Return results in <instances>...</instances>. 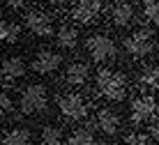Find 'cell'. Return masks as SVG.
<instances>
[{
    "mask_svg": "<svg viewBox=\"0 0 159 145\" xmlns=\"http://www.w3.org/2000/svg\"><path fill=\"white\" fill-rule=\"evenodd\" d=\"M46 106H48L46 85H42V83H30L28 88H23V92H21V97H19V108H21L23 115L42 113Z\"/></svg>",
    "mask_w": 159,
    "mask_h": 145,
    "instance_id": "obj_1",
    "label": "cell"
},
{
    "mask_svg": "<svg viewBox=\"0 0 159 145\" xmlns=\"http://www.w3.org/2000/svg\"><path fill=\"white\" fill-rule=\"evenodd\" d=\"M97 88H99V92L104 97L113 99V102H120L127 94V79L122 74H118V71H111L104 67L97 74Z\"/></svg>",
    "mask_w": 159,
    "mask_h": 145,
    "instance_id": "obj_2",
    "label": "cell"
},
{
    "mask_svg": "<svg viewBox=\"0 0 159 145\" xmlns=\"http://www.w3.org/2000/svg\"><path fill=\"white\" fill-rule=\"evenodd\" d=\"M122 46L131 58H145V55L152 53V48H155V35H152V30L145 28V25L136 28L131 35L125 37Z\"/></svg>",
    "mask_w": 159,
    "mask_h": 145,
    "instance_id": "obj_3",
    "label": "cell"
},
{
    "mask_svg": "<svg viewBox=\"0 0 159 145\" xmlns=\"http://www.w3.org/2000/svg\"><path fill=\"white\" fill-rule=\"evenodd\" d=\"M58 108H60V115L67 120H85L88 118V99L79 92H65L58 97Z\"/></svg>",
    "mask_w": 159,
    "mask_h": 145,
    "instance_id": "obj_4",
    "label": "cell"
},
{
    "mask_svg": "<svg viewBox=\"0 0 159 145\" xmlns=\"http://www.w3.org/2000/svg\"><path fill=\"white\" fill-rule=\"evenodd\" d=\"M85 48H88V53L92 55V60H97V62H108V60H113L118 55L116 42H113L111 37H106V35H92V37H88Z\"/></svg>",
    "mask_w": 159,
    "mask_h": 145,
    "instance_id": "obj_5",
    "label": "cell"
},
{
    "mask_svg": "<svg viewBox=\"0 0 159 145\" xmlns=\"http://www.w3.org/2000/svg\"><path fill=\"white\" fill-rule=\"evenodd\" d=\"M25 25L37 37H51L53 35V19L39 7H30L25 12Z\"/></svg>",
    "mask_w": 159,
    "mask_h": 145,
    "instance_id": "obj_6",
    "label": "cell"
},
{
    "mask_svg": "<svg viewBox=\"0 0 159 145\" xmlns=\"http://www.w3.org/2000/svg\"><path fill=\"white\" fill-rule=\"evenodd\" d=\"M157 111H159V104L155 97L150 94H141L131 102V120L134 122H150V120H157Z\"/></svg>",
    "mask_w": 159,
    "mask_h": 145,
    "instance_id": "obj_7",
    "label": "cell"
},
{
    "mask_svg": "<svg viewBox=\"0 0 159 145\" xmlns=\"http://www.w3.org/2000/svg\"><path fill=\"white\" fill-rule=\"evenodd\" d=\"M104 12V2H99V0H88V2H76L72 7V19L76 21V23H92V21H97Z\"/></svg>",
    "mask_w": 159,
    "mask_h": 145,
    "instance_id": "obj_8",
    "label": "cell"
},
{
    "mask_svg": "<svg viewBox=\"0 0 159 145\" xmlns=\"http://www.w3.org/2000/svg\"><path fill=\"white\" fill-rule=\"evenodd\" d=\"M60 65H62V55L51 51V48H42V51H37V55L32 58V71L44 74V76L53 74Z\"/></svg>",
    "mask_w": 159,
    "mask_h": 145,
    "instance_id": "obj_9",
    "label": "cell"
},
{
    "mask_svg": "<svg viewBox=\"0 0 159 145\" xmlns=\"http://www.w3.org/2000/svg\"><path fill=\"white\" fill-rule=\"evenodd\" d=\"M88 74H90V69H88V65L83 60H74V62L67 65V69H65V74H62V81L67 83V85L79 88L88 81Z\"/></svg>",
    "mask_w": 159,
    "mask_h": 145,
    "instance_id": "obj_10",
    "label": "cell"
},
{
    "mask_svg": "<svg viewBox=\"0 0 159 145\" xmlns=\"http://www.w3.org/2000/svg\"><path fill=\"white\" fill-rule=\"evenodd\" d=\"M25 74V62L19 58V55H12V58H5L2 65H0V79L2 81H16Z\"/></svg>",
    "mask_w": 159,
    "mask_h": 145,
    "instance_id": "obj_11",
    "label": "cell"
},
{
    "mask_svg": "<svg viewBox=\"0 0 159 145\" xmlns=\"http://www.w3.org/2000/svg\"><path fill=\"white\" fill-rule=\"evenodd\" d=\"M95 122H97V127H99L106 136H113V134L118 131V127H120L118 113H116V111H111V108H99V111H97V115H95Z\"/></svg>",
    "mask_w": 159,
    "mask_h": 145,
    "instance_id": "obj_12",
    "label": "cell"
},
{
    "mask_svg": "<svg viewBox=\"0 0 159 145\" xmlns=\"http://www.w3.org/2000/svg\"><path fill=\"white\" fill-rule=\"evenodd\" d=\"M134 5H129V2H116L111 7V23L113 25H118V28H125V25H129L131 21H134Z\"/></svg>",
    "mask_w": 159,
    "mask_h": 145,
    "instance_id": "obj_13",
    "label": "cell"
},
{
    "mask_svg": "<svg viewBox=\"0 0 159 145\" xmlns=\"http://www.w3.org/2000/svg\"><path fill=\"white\" fill-rule=\"evenodd\" d=\"M0 145H32V134L25 127H14L2 136Z\"/></svg>",
    "mask_w": 159,
    "mask_h": 145,
    "instance_id": "obj_14",
    "label": "cell"
},
{
    "mask_svg": "<svg viewBox=\"0 0 159 145\" xmlns=\"http://www.w3.org/2000/svg\"><path fill=\"white\" fill-rule=\"evenodd\" d=\"M58 44L60 48H67V51H72V48H76V44H79V30H76L74 25H60L58 28Z\"/></svg>",
    "mask_w": 159,
    "mask_h": 145,
    "instance_id": "obj_15",
    "label": "cell"
},
{
    "mask_svg": "<svg viewBox=\"0 0 159 145\" xmlns=\"http://www.w3.org/2000/svg\"><path fill=\"white\" fill-rule=\"evenodd\" d=\"M139 85L148 88V90L159 85V65H148L139 71Z\"/></svg>",
    "mask_w": 159,
    "mask_h": 145,
    "instance_id": "obj_16",
    "label": "cell"
},
{
    "mask_svg": "<svg viewBox=\"0 0 159 145\" xmlns=\"http://www.w3.org/2000/svg\"><path fill=\"white\" fill-rule=\"evenodd\" d=\"M69 145H95V134L90 129H85V127H81V129H74L69 134Z\"/></svg>",
    "mask_w": 159,
    "mask_h": 145,
    "instance_id": "obj_17",
    "label": "cell"
},
{
    "mask_svg": "<svg viewBox=\"0 0 159 145\" xmlns=\"http://www.w3.org/2000/svg\"><path fill=\"white\" fill-rule=\"evenodd\" d=\"M0 39L5 44H14L19 39V25L12 23V21H5L0 19Z\"/></svg>",
    "mask_w": 159,
    "mask_h": 145,
    "instance_id": "obj_18",
    "label": "cell"
},
{
    "mask_svg": "<svg viewBox=\"0 0 159 145\" xmlns=\"http://www.w3.org/2000/svg\"><path fill=\"white\" fill-rule=\"evenodd\" d=\"M42 143L44 145H62V129L56 125H48L42 129Z\"/></svg>",
    "mask_w": 159,
    "mask_h": 145,
    "instance_id": "obj_19",
    "label": "cell"
},
{
    "mask_svg": "<svg viewBox=\"0 0 159 145\" xmlns=\"http://www.w3.org/2000/svg\"><path fill=\"white\" fill-rule=\"evenodd\" d=\"M143 16H145V21H150L152 25H159V0L143 2Z\"/></svg>",
    "mask_w": 159,
    "mask_h": 145,
    "instance_id": "obj_20",
    "label": "cell"
},
{
    "mask_svg": "<svg viewBox=\"0 0 159 145\" xmlns=\"http://www.w3.org/2000/svg\"><path fill=\"white\" fill-rule=\"evenodd\" d=\"M125 145H148V136L141 134V131H134L125 138Z\"/></svg>",
    "mask_w": 159,
    "mask_h": 145,
    "instance_id": "obj_21",
    "label": "cell"
},
{
    "mask_svg": "<svg viewBox=\"0 0 159 145\" xmlns=\"http://www.w3.org/2000/svg\"><path fill=\"white\" fill-rule=\"evenodd\" d=\"M9 111H12V99L7 97V92H5V90H0V118L7 115Z\"/></svg>",
    "mask_w": 159,
    "mask_h": 145,
    "instance_id": "obj_22",
    "label": "cell"
},
{
    "mask_svg": "<svg viewBox=\"0 0 159 145\" xmlns=\"http://www.w3.org/2000/svg\"><path fill=\"white\" fill-rule=\"evenodd\" d=\"M7 7H9V9H23V7H28V5H25V2H21V0H9V2H7Z\"/></svg>",
    "mask_w": 159,
    "mask_h": 145,
    "instance_id": "obj_23",
    "label": "cell"
},
{
    "mask_svg": "<svg viewBox=\"0 0 159 145\" xmlns=\"http://www.w3.org/2000/svg\"><path fill=\"white\" fill-rule=\"evenodd\" d=\"M152 136H155V141L159 143V120L152 122Z\"/></svg>",
    "mask_w": 159,
    "mask_h": 145,
    "instance_id": "obj_24",
    "label": "cell"
}]
</instances>
